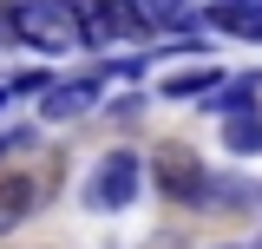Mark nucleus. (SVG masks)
<instances>
[{"mask_svg":"<svg viewBox=\"0 0 262 249\" xmlns=\"http://www.w3.org/2000/svg\"><path fill=\"white\" fill-rule=\"evenodd\" d=\"M256 249H262V236H256Z\"/></svg>","mask_w":262,"mask_h":249,"instance_id":"nucleus-14","label":"nucleus"},{"mask_svg":"<svg viewBox=\"0 0 262 249\" xmlns=\"http://www.w3.org/2000/svg\"><path fill=\"white\" fill-rule=\"evenodd\" d=\"M0 27H7V39H20L33 53H53V59H66V53L85 46L72 0H7L0 7Z\"/></svg>","mask_w":262,"mask_h":249,"instance_id":"nucleus-1","label":"nucleus"},{"mask_svg":"<svg viewBox=\"0 0 262 249\" xmlns=\"http://www.w3.org/2000/svg\"><path fill=\"white\" fill-rule=\"evenodd\" d=\"M33 203H39V184H33L27 171H7V177H0V236L20 230V223L33 217Z\"/></svg>","mask_w":262,"mask_h":249,"instance_id":"nucleus-7","label":"nucleus"},{"mask_svg":"<svg viewBox=\"0 0 262 249\" xmlns=\"http://www.w3.org/2000/svg\"><path fill=\"white\" fill-rule=\"evenodd\" d=\"M151 184L170 197V203H210V171H203V157L196 151H184V144H164L158 151V164H151Z\"/></svg>","mask_w":262,"mask_h":249,"instance_id":"nucleus-3","label":"nucleus"},{"mask_svg":"<svg viewBox=\"0 0 262 249\" xmlns=\"http://www.w3.org/2000/svg\"><path fill=\"white\" fill-rule=\"evenodd\" d=\"M27 144H33L27 125H7V131H0V157H7V151H27Z\"/></svg>","mask_w":262,"mask_h":249,"instance_id":"nucleus-11","label":"nucleus"},{"mask_svg":"<svg viewBox=\"0 0 262 249\" xmlns=\"http://www.w3.org/2000/svg\"><path fill=\"white\" fill-rule=\"evenodd\" d=\"M131 7H138L144 33H177V27H190V20H196L190 0H131Z\"/></svg>","mask_w":262,"mask_h":249,"instance_id":"nucleus-8","label":"nucleus"},{"mask_svg":"<svg viewBox=\"0 0 262 249\" xmlns=\"http://www.w3.org/2000/svg\"><path fill=\"white\" fill-rule=\"evenodd\" d=\"M216 86H223V72H216V66H190V72H170L158 92H164V98H210Z\"/></svg>","mask_w":262,"mask_h":249,"instance_id":"nucleus-10","label":"nucleus"},{"mask_svg":"<svg viewBox=\"0 0 262 249\" xmlns=\"http://www.w3.org/2000/svg\"><path fill=\"white\" fill-rule=\"evenodd\" d=\"M203 27L236 33V39H256V46H262V0H210V7H203Z\"/></svg>","mask_w":262,"mask_h":249,"instance_id":"nucleus-6","label":"nucleus"},{"mask_svg":"<svg viewBox=\"0 0 262 249\" xmlns=\"http://www.w3.org/2000/svg\"><path fill=\"white\" fill-rule=\"evenodd\" d=\"M98 98H105V72H72V79H53L39 92V118L46 125H72V118H85Z\"/></svg>","mask_w":262,"mask_h":249,"instance_id":"nucleus-5","label":"nucleus"},{"mask_svg":"<svg viewBox=\"0 0 262 249\" xmlns=\"http://www.w3.org/2000/svg\"><path fill=\"white\" fill-rule=\"evenodd\" d=\"M72 13H79L85 46H112V39H138L144 33V20H138L131 0H72Z\"/></svg>","mask_w":262,"mask_h":249,"instance_id":"nucleus-4","label":"nucleus"},{"mask_svg":"<svg viewBox=\"0 0 262 249\" xmlns=\"http://www.w3.org/2000/svg\"><path fill=\"white\" fill-rule=\"evenodd\" d=\"M223 144H229L236 157H256V151H262V105L229 112V118H223Z\"/></svg>","mask_w":262,"mask_h":249,"instance_id":"nucleus-9","label":"nucleus"},{"mask_svg":"<svg viewBox=\"0 0 262 249\" xmlns=\"http://www.w3.org/2000/svg\"><path fill=\"white\" fill-rule=\"evenodd\" d=\"M0 39H7V27H0Z\"/></svg>","mask_w":262,"mask_h":249,"instance_id":"nucleus-13","label":"nucleus"},{"mask_svg":"<svg viewBox=\"0 0 262 249\" xmlns=\"http://www.w3.org/2000/svg\"><path fill=\"white\" fill-rule=\"evenodd\" d=\"M7 105H13V92H7V79H0V112H7Z\"/></svg>","mask_w":262,"mask_h":249,"instance_id":"nucleus-12","label":"nucleus"},{"mask_svg":"<svg viewBox=\"0 0 262 249\" xmlns=\"http://www.w3.org/2000/svg\"><path fill=\"white\" fill-rule=\"evenodd\" d=\"M138 184H144V164H138V151H105V157L92 164V177H85V210H98V217L131 210Z\"/></svg>","mask_w":262,"mask_h":249,"instance_id":"nucleus-2","label":"nucleus"}]
</instances>
